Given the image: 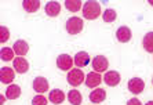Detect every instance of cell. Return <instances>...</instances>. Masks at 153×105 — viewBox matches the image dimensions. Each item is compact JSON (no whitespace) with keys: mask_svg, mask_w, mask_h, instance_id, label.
<instances>
[{"mask_svg":"<svg viewBox=\"0 0 153 105\" xmlns=\"http://www.w3.org/2000/svg\"><path fill=\"white\" fill-rule=\"evenodd\" d=\"M101 14V6L98 1L90 0L83 4V17L85 19H95Z\"/></svg>","mask_w":153,"mask_h":105,"instance_id":"obj_1","label":"cell"},{"mask_svg":"<svg viewBox=\"0 0 153 105\" xmlns=\"http://www.w3.org/2000/svg\"><path fill=\"white\" fill-rule=\"evenodd\" d=\"M68 33L71 35H77L83 31V19L77 18V17H72L66 21V25H65Z\"/></svg>","mask_w":153,"mask_h":105,"instance_id":"obj_2","label":"cell"},{"mask_svg":"<svg viewBox=\"0 0 153 105\" xmlns=\"http://www.w3.org/2000/svg\"><path fill=\"white\" fill-rule=\"evenodd\" d=\"M84 82V73L80 69H71L68 72V83L72 86H80Z\"/></svg>","mask_w":153,"mask_h":105,"instance_id":"obj_3","label":"cell"},{"mask_svg":"<svg viewBox=\"0 0 153 105\" xmlns=\"http://www.w3.org/2000/svg\"><path fill=\"white\" fill-rule=\"evenodd\" d=\"M73 64H75V60H72L69 54H61L57 58V66L61 71H71Z\"/></svg>","mask_w":153,"mask_h":105,"instance_id":"obj_4","label":"cell"},{"mask_svg":"<svg viewBox=\"0 0 153 105\" xmlns=\"http://www.w3.org/2000/svg\"><path fill=\"white\" fill-rule=\"evenodd\" d=\"M143 89H145V83H143L142 79H139V77H132V79L128 80V90L131 91L132 94H139V93H142Z\"/></svg>","mask_w":153,"mask_h":105,"instance_id":"obj_5","label":"cell"},{"mask_svg":"<svg viewBox=\"0 0 153 105\" xmlns=\"http://www.w3.org/2000/svg\"><path fill=\"white\" fill-rule=\"evenodd\" d=\"M108 65H109V61L106 60V57L103 55H97L93 60V68L95 72H105L108 69Z\"/></svg>","mask_w":153,"mask_h":105,"instance_id":"obj_6","label":"cell"},{"mask_svg":"<svg viewBox=\"0 0 153 105\" xmlns=\"http://www.w3.org/2000/svg\"><path fill=\"white\" fill-rule=\"evenodd\" d=\"M120 73L116 71H109V72H105V75H103V82L111 87L117 86L120 83Z\"/></svg>","mask_w":153,"mask_h":105,"instance_id":"obj_7","label":"cell"},{"mask_svg":"<svg viewBox=\"0 0 153 105\" xmlns=\"http://www.w3.org/2000/svg\"><path fill=\"white\" fill-rule=\"evenodd\" d=\"M14 77H15V73L11 68L3 66V68L0 69V82H1V83H4V84L11 83V82L14 80Z\"/></svg>","mask_w":153,"mask_h":105,"instance_id":"obj_8","label":"cell"},{"mask_svg":"<svg viewBox=\"0 0 153 105\" xmlns=\"http://www.w3.org/2000/svg\"><path fill=\"white\" fill-rule=\"evenodd\" d=\"M103 77L101 76L98 72H90L85 77V86L87 87H91V89H95L98 87V84L102 82Z\"/></svg>","mask_w":153,"mask_h":105,"instance_id":"obj_9","label":"cell"},{"mask_svg":"<svg viewBox=\"0 0 153 105\" xmlns=\"http://www.w3.org/2000/svg\"><path fill=\"white\" fill-rule=\"evenodd\" d=\"M13 65H14L15 72H18V73H25V72H28V69H29V64H28V61H26L24 57L14 58Z\"/></svg>","mask_w":153,"mask_h":105,"instance_id":"obj_10","label":"cell"},{"mask_svg":"<svg viewBox=\"0 0 153 105\" xmlns=\"http://www.w3.org/2000/svg\"><path fill=\"white\" fill-rule=\"evenodd\" d=\"M33 90L36 93H46L48 90V82H47L46 77L39 76L33 80Z\"/></svg>","mask_w":153,"mask_h":105,"instance_id":"obj_11","label":"cell"},{"mask_svg":"<svg viewBox=\"0 0 153 105\" xmlns=\"http://www.w3.org/2000/svg\"><path fill=\"white\" fill-rule=\"evenodd\" d=\"M13 50H14V53L18 57H24L25 54H28L29 46L25 40H17L14 43V46H13Z\"/></svg>","mask_w":153,"mask_h":105,"instance_id":"obj_12","label":"cell"},{"mask_svg":"<svg viewBox=\"0 0 153 105\" xmlns=\"http://www.w3.org/2000/svg\"><path fill=\"white\" fill-rule=\"evenodd\" d=\"M105 98H106V93L103 89H94L91 93H90V101L94 102V104H100V102L105 101Z\"/></svg>","mask_w":153,"mask_h":105,"instance_id":"obj_13","label":"cell"},{"mask_svg":"<svg viewBox=\"0 0 153 105\" xmlns=\"http://www.w3.org/2000/svg\"><path fill=\"white\" fill-rule=\"evenodd\" d=\"M116 37L121 43H127L128 40L131 39V29L128 26H120L116 32Z\"/></svg>","mask_w":153,"mask_h":105,"instance_id":"obj_14","label":"cell"},{"mask_svg":"<svg viewBox=\"0 0 153 105\" xmlns=\"http://www.w3.org/2000/svg\"><path fill=\"white\" fill-rule=\"evenodd\" d=\"M48 100H50L53 104H62L65 101V93L59 89H55V90H51L50 94H48Z\"/></svg>","mask_w":153,"mask_h":105,"instance_id":"obj_15","label":"cell"},{"mask_svg":"<svg viewBox=\"0 0 153 105\" xmlns=\"http://www.w3.org/2000/svg\"><path fill=\"white\" fill-rule=\"evenodd\" d=\"M61 13V4L58 1H48L46 4V14L48 17H57Z\"/></svg>","mask_w":153,"mask_h":105,"instance_id":"obj_16","label":"cell"},{"mask_svg":"<svg viewBox=\"0 0 153 105\" xmlns=\"http://www.w3.org/2000/svg\"><path fill=\"white\" fill-rule=\"evenodd\" d=\"M90 62V57L85 51H80L75 55V64L77 68H83V66H87Z\"/></svg>","mask_w":153,"mask_h":105,"instance_id":"obj_17","label":"cell"},{"mask_svg":"<svg viewBox=\"0 0 153 105\" xmlns=\"http://www.w3.org/2000/svg\"><path fill=\"white\" fill-rule=\"evenodd\" d=\"M21 95V87L18 84H10L6 90V97L8 100H17L18 97Z\"/></svg>","mask_w":153,"mask_h":105,"instance_id":"obj_18","label":"cell"},{"mask_svg":"<svg viewBox=\"0 0 153 105\" xmlns=\"http://www.w3.org/2000/svg\"><path fill=\"white\" fill-rule=\"evenodd\" d=\"M22 6H24V10L28 13H36L40 8V1L39 0H24Z\"/></svg>","mask_w":153,"mask_h":105,"instance_id":"obj_19","label":"cell"},{"mask_svg":"<svg viewBox=\"0 0 153 105\" xmlns=\"http://www.w3.org/2000/svg\"><path fill=\"white\" fill-rule=\"evenodd\" d=\"M68 100L72 105H80L82 104V93L77 90H71L68 93Z\"/></svg>","mask_w":153,"mask_h":105,"instance_id":"obj_20","label":"cell"},{"mask_svg":"<svg viewBox=\"0 0 153 105\" xmlns=\"http://www.w3.org/2000/svg\"><path fill=\"white\" fill-rule=\"evenodd\" d=\"M142 44H143V48L148 53H153V32L146 33L145 36H143Z\"/></svg>","mask_w":153,"mask_h":105,"instance_id":"obj_21","label":"cell"},{"mask_svg":"<svg viewBox=\"0 0 153 105\" xmlns=\"http://www.w3.org/2000/svg\"><path fill=\"white\" fill-rule=\"evenodd\" d=\"M14 50L10 47H3L0 50V58L1 61H14Z\"/></svg>","mask_w":153,"mask_h":105,"instance_id":"obj_22","label":"cell"},{"mask_svg":"<svg viewBox=\"0 0 153 105\" xmlns=\"http://www.w3.org/2000/svg\"><path fill=\"white\" fill-rule=\"evenodd\" d=\"M65 6H66V8H68L69 11L76 13V11H79L82 8L83 4L80 0H66V1H65Z\"/></svg>","mask_w":153,"mask_h":105,"instance_id":"obj_23","label":"cell"},{"mask_svg":"<svg viewBox=\"0 0 153 105\" xmlns=\"http://www.w3.org/2000/svg\"><path fill=\"white\" fill-rule=\"evenodd\" d=\"M116 18H117V14L114 10H112V8L105 10V13H103V21L105 22H114Z\"/></svg>","mask_w":153,"mask_h":105,"instance_id":"obj_24","label":"cell"},{"mask_svg":"<svg viewBox=\"0 0 153 105\" xmlns=\"http://www.w3.org/2000/svg\"><path fill=\"white\" fill-rule=\"evenodd\" d=\"M10 39V32H8V29L6 26H1L0 28V42L4 43V42H7Z\"/></svg>","mask_w":153,"mask_h":105,"instance_id":"obj_25","label":"cell"},{"mask_svg":"<svg viewBox=\"0 0 153 105\" xmlns=\"http://www.w3.org/2000/svg\"><path fill=\"white\" fill-rule=\"evenodd\" d=\"M32 105H47V98L44 95H36L32 100Z\"/></svg>","mask_w":153,"mask_h":105,"instance_id":"obj_26","label":"cell"},{"mask_svg":"<svg viewBox=\"0 0 153 105\" xmlns=\"http://www.w3.org/2000/svg\"><path fill=\"white\" fill-rule=\"evenodd\" d=\"M127 105H142V104H141V101L138 98H131V100H128Z\"/></svg>","mask_w":153,"mask_h":105,"instance_id":"obj_27","label":"cell"},{"mask_svg":"<svg viewBox=\"0 0 153 105\" xmlns=\"http://www.w3.org/2000/svg\"><path fill=\"white\" fill-rule=\"evenodd\" d=\"M145 105H153V101H149V102H146Z\"/></svg>","mask_w":153,"mask_h":105,"instance_id":"obj_28","label":"cell"},{"mask_svg":"<svg viewBox=\"0 0 153 105\" xmlns=\"http://www.w3.org/2000/svg\"><path fill=\"white\" fill-rule=\"evenodd\" d=\"M149 3H150V4H152V6H153V0H150V1H149Z\"/></svg>","mask_w":153,"mask_h":105,"instance_id":"obj_29","label":"cell"},{"mask_svg":"<svg viewBox=\"0 0 153 105\" xmlns=\"http://www.w3.org/2000/svg\"><path fill=\"white\" fill-rule=\"evenodd\" d=\"M152 82H153V80H152Z\"/></svg>","mask_w":153,"mask_h":105,"instance_id":"obj_30","label":"cell"}]
</instances>
